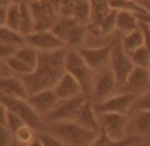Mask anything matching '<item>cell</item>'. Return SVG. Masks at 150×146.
I'll list each match as a JSON object with an SVG mask.
<instances>
[{
  "mask_svg": "<svg viewBox=\"0 0 150 146\" xmlns=\"http://www.w3.org/2000/svg\"><path fill=\"white\" fill-rule=\"evenodd\" d=\"M66 46L52 52H40L38 64L30 74L19 76L26 86L28 95L36 93L40 89L54 88V84L59 81V77L66 72L64 67V58H66Z\"/></svg>",
  "mask_w": 150,
  "mask_h": 146,
  "instance_id": "1",
  "label": "cell"
},
{
  "mask_svg": "<svg viewBox=\"0 0 150 146\" xmlns=\"http://www.w3.org/2000/svg\"><path fill=\"white\" fill-rule=\"evenodd\" d=\"M52 131L64 145H91L98 131H90L78 124L76 120H59L50 122Z\"/></svg>",
  "mask_w": 150,
  "mask_h": 146,
  "instance_id": "2",
  "label": "cell"
},
{
  "mask_svg": "<svg viewBox=\"0 0 150 146\" xmlns=\"http://www.w3.org/2000/svg\"><path fill=\"white\" fill-rule=\"evenodd\" d=\"M64 67H66V72H69L73 77H76V81L81 84L83 93L88 98H91V81H93V72L95 71L85 62V58L81 57L78 48H73V50L66 52Z\"/></svg>",
  "mask_w": 150,
  "mask_h": 146,
  "instance_id": "3",
  "label": "cell"
},
{
  "mask_svg": "<svg viewBox=\"0 0 150 146\" xmlns=\"http://www.w3.org/2000/svg\"><path fill=\"white\" fill-rule=\"evenodd\" d=\"M117 88H119V84H117L116 76L109 65L102 67V69H97L93 72V81H91V100H93V103L102 102L105 98L112 96Z\"/></svg>",
  "mask_w": 150,
  "mask_h": 146,
  "instance_id": "4",
  "label": "cell"
},
{
  "mask_svg": "<svg viewBox=\"0 0 150 146\" xmlns=\"http://www.w3.org/2000/svg\"><path fill=\"white\" fill-rule=\"evenodd\" d=\"M109 67L112 69V72H114V76H116V81H117L119 88L124 84L126 77L129 76V72H131V71H133V67H135V64L131 62L129 53L122 48V43H121L119 36H117V40H114V45H112Z\"/></svg>",
  "mask_w": 150,
  "mask_h": 146,
  "instance_id": "5",
  "label": "cell"
},
{
  "mask_svg": "<svg viewBox=\"0 0 150 146\" xmlns=\"http://www.w3.org/2000/svg\"><path fill=\"white\" fill-rule=\"evenodd\" d=\"M28 4L33 15V31H45L54 26L59 14L48 0H30Z\"/></svg>",
  "mask_w": 150,
  "mask_h": 146,
  "instance_id": "6",
  "label": "cell"
},
{
  "mask_svg": "<svg viewBox=\"0 0 150 146\" xmlns=\"http://www.w3.org/2000/svg\"><path fill=\"white\" fill-rule=\"evenodd\" d=\"M0 102L7 107V110L16 112L19 117H23V120H24L26 124H30L31 127H35V129H42V127H43L42 117L31 108V105L26 102V98L9 96V95H5V93L0 91Z\"/></svg>",
  "mask_w": 150,
  "mask_h": 146,
  "instance_id": "7",
  "label": "cell"
},
{
  "mask_svg": "<svg viewBox=\"0 0 150 146\" xmlns=\"http://www.w3.org/2000/svg\"><path fill=\"white\" fill-rule=\"evenodd\" d=\"M88 96L85 93H79L71 98H62L55 103V107L47 114L48 122H59V120H74L76 114L79 110V107L85 103Z\"/></svg>",
  "mask_w": 150,
  "mask_h": 146,
  "instance_id": "8",
  "label": "cell"
},
{
  "mask_svg": "<svg viewBox=\"0 0 150 146\" xmlns=\"http://www.w3.org/2000/svg\"><path fill=\"white\" fill-rule=\"evenodd\" d=\"M98 120H100V129L104 132H107L116 145H119L121 139L126 136L128 131V122L129 119L126 117V114H98Z\"/></svg>",
  "mask_w": 150,
  "mask_h": 146,
  "instance_id": "9",
  "label": "cell"
},
{
  "mask_svg": "<svg viewBox=\"0 0 150 146\" xmlns=\"http://www.w3.org/2000/svg\"><path fill=\"white\" fill-rule=\"evenodd\" d=\"M136 95L133 93H114L112 96L105 98L102 102L93 103L95 105V110L97 114H107V112H112V114H128L129 112V107L135 100Z\"/></svg>",
  "mask_w": 150,
  "mask_h": 146,
  "instance_id": "10",
  "label": "cell"
},
{
  "mask_svg": "<svg viewBox=\"0 0 150 146\" xmlns=\"http://www.w3.org/2000/svg\"><path fill=\"white\" fill-rule=\"evenodd\" d=\"M24 38H26V43L35 46L38 52H52V50H59V48L66 46L59 36L52 33V29L31 31L30 34H26Z\"/></svg>",
  "mask_w": 150,
  "mask_h": 146,
  "instance_id": "11",
  "label": "cell"
},
{
  "mask_svg": "<svg viewBox=\"0 0 150 146\" xmlns=\"http://www.w3.org/2000/svg\"><path fill=\"white\" fill-rule=\"evenodd\" d=\"M26 102L30 103L31 108L40 117H47V114L55 107V103L59 102V96L55 95L54 88H47V89H40L36 93L28 95Z\"/></svg>",
  "mask_w": 150,
  "mask_h": 146,
  "instance_id": "12",
  "label": "cell"
},
{
  "mask_svg": "<svg viewBox=\"0 0 150 146\" xmlns=\"http://www.w3.org/2000/svg\"><path fill=\"white\" fill-rule=\"evenodd\" d=\"M112 45L114 41H110L105 46H97V48H88V46H79L78 52L81 53V57L85 58V62L90 65L93 71L102 69L109 65L110 60V52H112Z\"/></svg>",
  "mask_w": 150,
  "mask_h": 146,
  "instance_id": "13",
  "label": "cell"
},
{
  "mask_svg": "<svg viewBox=\"0 0 150 146\" xmlns=\"http://www.w3.org/2000/svg\"><path fill=\"white\" fill-rule=\"evenodd\" d=\"M150 88V74L147 67H138L135 65L133 71L129 72V76L126 77L124 84L121 86L122 91L126 93H133V95H138V93H143L145 89Z\"/></svg>",
  "mask_w": 150,
  "mask_h": 146,
  "instance_id": "14",
  "label": "cell"
},
{
  "mask_svg": "<svg viewBox=\"0 0 150 146\" xmlns=\"http://www.w3.org/2000/svg\"><path fill=\"white\" fill-rule=\"evenodd\" d=\"M74 120L78 124H81L83 127L90 129V131H100L98 114H97V110H95V105H93V100H91V98H86L85 103L79 107Z\"/></svg>",
  "mask_w": 150,
  "mask_h": 146,
  "instance_id": "15",
  "label": "cell"
},
{
  "mask_svg": "<svg viewBox=\"0 0 150 146\" xmlns=\"http://www.w3.org/2000/svg\"><path fill=\"white\" fill-rule=\"evenodd\" d=\"M54 91L59 96V100H62V98H71V96H76V95L83 93L81 84L69 72H64L59 77V81L54 84Z\"/></svg>",
  "mask_w": 150,
  "mask_h": 146,
  "instance_id": "16",
  "label": "cell"
},
{
  "mask_svg": "<svg viewBox=\"0 0 150 146\" xmlns=\"http://www.w3.org/2000/svg\"><path fill=\"white\" fill-rule=\"evenodd\" d=\"M0 91L9 95V96H16V98H26L28 91L23 83L21 77H14V76H4L0 77Z\"/></svg>",
  "mask_w": 150,
  "mask_h": 146,
  "instance_id": "17",
  "label": "cell"
},
{
  "mask_svg": "<svg viewBox=\"0 0 150 146\" xmlns=\"http://www.w3.org/2000/svg\"><path fill=\"white\" fill-rule=\"evenodd\" d=\"M128 127H131L135 134H140L143 138H150V110L133 112L131 120L128 122Z\"/></svg>",
  "mask_w": 150,
  "mask_h": 146,
  "instance_id": "18",
  "label": "cell"
},
{
  "mask_svg": "<svg viewBox=\"0 0 150 146\" xmlns=\"http://www.w3.org/2000/svg\"><path fill=\"white\" fill-rule=\"evenodd\" d=\"M138 24H140V19L136 17L133 11H117L116 31L119 34H126V33H131V31L138 29Z\"/></svg>",
  "mask_w": 150,
  "mask_h": 146,
  "instance_id": "19",
  "label": "cell"
},
{
  "mask_svg": "<svg viewBox=\"0 0 150 146\" xmlns=\"http://www.w3.org/2000/svg\"><path fill=\"white\" fill-rule=\"evenodd\" d=\"M76 24H78V21H76L73 15H59L57 19H55V22H54V26H52V33L54 34H57L62 41H66V38H67V34H69V31L74 28ZM66 45V43H64Z\"/></svg>",
  "mask_w": 150,
  "mask_h": 146,
  "instance_id": "20",
  "label": "cell"
},
{
  "mask_svg": "<svg viewBox=\"0 0 150 146\" xmlns=\"http://www.w3.org/2000/svg\"><path fill=\"white\" fill-rule=\"evenodd\" d=\"M88 38V29L86 24H81L78 22L74 28L69 31L67 38H66V46H71V48H79V46H85V41Z\"/></svg>",
  "mask_w": 150,
  "mask_h": 146,
  "instance_id": "21",
  "label": "cell"
},
{
  "mask_svg": "<svg viewBox=\"0 0 150 146\" xmlns=\"http://www.w3.org/2000/svg\"><path fill=\"white\" fill-rule=\"evenodd\" d=\"M14 55L19 58V60H23L24 64H28L31 69H35V67H36V64H38V55H40V52H38L35 46L24 43V45H21V46L16 50Z\"/></svg>",
  "mask_w": 150,
  "mask_h": 146,
  "instance_id": "22",
  "label": "cell"
},
{
  "mask_svg": "<svg viewBox=\"0 0 150 146\" xmlns=\"http://www.w3.org/2000/svg\"><path fill=\"white\" fill-rule=\"evenodd\" d=\"M121 43H122V48L129 53L131 50H135L138 46H142L143 45V33H142V29L138 26V29L135 31H131V33H126V34H121Z\"/></svg>",
  "mask_w": 150,
  "mask_h": 146,
  "instance_id": "23",
  "label": "cell"
},
{
  "mask_svg": "<svg viewBox=\"0 0 150 146\" xmlns=\"http://www.w3.org/2000/svg\"><path fill=\"white\" fill-rule=\"evenodd\" d=\"M19 9H21V26H19V33L26 36V34H30L31 31H33V15H31L28 0H21L19 2Z\"/></svg>",
  "mask_w": 150,
  "mask_h": 146,
  "instance_id": "24",
  "label": "cell"
},
{
  "mask_svg": "<svg viewBox=\"0 0 150 146\" xmlns=\"http://www.w3.org/2000/svg\"><path fill=\"white\" fill-rule=\"evenodd\" d=\"M0 43H9V45L21 46V45L26 43V38H24V34H21L19 31L11 29L9 26H0Z\"/></svg>",
  "mask_w": 150,
  "mask_h": 146,
  "instance_id": "25",
  "label": "cell"
},
{
  "mask_svg": "<svg viewBox=\"0 0 150 146\" xmlns=\"http://www.w3.org/2000/svg\"><path fill=\"white\" fill-rule=\"evenodd\" d=\"M90 5H91L90 22H93V24H98L105 17V14L112 9L110 4H109V0H90Z\"/></svg>",
  "mask_w": 150,
  "mask_h": 146,
  "instance_id": "26",
  "label": "cell"
},
{
  "mask_svg": "<svg viewBox=\"0 0 150 146\" xmlns=\"http://www.w3.org/2000/svg\"><path fill=\"white\" fill-rule=\"evenodd\" d=\"M73 17H74L78 22H81V24H88V22H90V19H91L90 0L74 2V12H73Z\"/></svg>",
  "mask_w": 150,
  "mask_h": 146,
  "instance_id": "27",
  "label": "cell"
},
{
  "mask_svg": "<svg viewBox=\"0 0 150 146\" xmlns=\"http://www.w3.org/2000/svg\"><path fill=\"white\" fill-rule=\"evenodd\" d=\"M35 138H36L35 127H31L30 124L21 126V127L14 132V139L17 143H23V145H33V143H35Z\"/></svg>",
  "mask_w": 150,
  "mask_h": 146,
  "instance_id": "28",
  "label": "cell"
},
{
  "mask_svg": "<svg viewBox=\"0 0 150 146\" xmlns=\"http://www.w3.org/2000/svg\"><path fill=\"white\" fill-rule=\"evenodd\" d=\"M129 57H131V62H133L135 65H138V67H149L150 52L147 50L145 45H142V46H138L135 50H131V52H129Z\"/></svg>",
  "mask_w": 150,
  "mask_h": 146,
  "instance_id": "29",
  "label": "cell"
},
{
  "mask_svg": "<svg viewBox=\"0 0 150 146\" xmlns=\"http://www.w3.org/2000/svg\"><path fill=\"white\" fill-rule=\"evenodd\" d=\"M4 62H5V65L9 67V71H11V72H14V74H17V76H24V74H30L31 71H33L28 64H24L23 60H19L16 55L7 57Z\"/></svg>",
  "mask_w": 150,
  "mask_h": 146,
  "instance_id": "30",
  "label": "cell"
},
{
  "mask_svg": "<svg viewBox=\"0 0 150 146\" xmlns=\"http://www.w3.org/2000/svg\"><path fill=\"white\" fill-rule=\"evenodd\" d=\"M5 26H9L14 31H19V26H21V9H19V4H11L9 5Z\"/></svg>",
  "mask_w": 150,
  "mask_h": 146,
  "instance_id": "31",
  "label": "cell"
},
{
  "mask_svg": "<svg viewBox=\"0 0 150 146\" xmlns=\"http://www.w3.org/2000/svg\"><path fill=\"white\" fill-rule=\"evenodd\" d=\"M109 4L116 11H133V12L142 11V5L136 0H109Z\"/></svg>",
  "mask_w": 150,
  "mask_h": 146,
  "instance_id": "32",
  "label": "cell"
},
{
  "mask_svg": "<svg viewBox=\"0 0 150 146\" xmlns=\"http://www.w3.org/2000/svg\"><path fill=\"white\" fill-rule=\"evenodd\" d=\"M138 110H150V91H143L140 96H135V100L129 107V112H138Z\"/></svg>",
  "mask_w": 150,
  "mask_h": 146,
  "instance_id": "33",
  "label": "cell"
},
{
  "mask_svg": "<svg viewBox=\"0 0 150 146\" xmlns=\"http://www.w3.org/2000/svg\"><path fill=\"white\" fill-rule=\"evenodd\" d=\"M33 145H45V146H60L64 145L55 134H47V132H38L35 138Z\"/></svg>",
  "mask_w": 150,
  "mask_h": 146,
  "instance_id": "34",
  "label": "cell"
},
{
  "mask_svg": "<svg viewBox=\"0 0 150 146\" xmlns=\"http://www.w3.org/2000/svg\"><path fill=\"white\" fill-rule=\"evenodd\" d=\"M26 122L23 120V117H19L16 112H11V110H7V120H5V126H7V129L11 132H16L21 126H24Z\"/></svg>",
  "mask_w": 150,
  "mask_h": 146,
  "instance_id": "35",
  "label": "cell"
},
{
  "mask_svg": "<svg viewBox=\"0 0 150 146\" xmlns=\"http://www.w3.org/2000/svg\"><path fill=\"white\" fill-rule=\"evenodd\" d=\"M74 12V0H60L57 14L59 15H73Z\"/></svg>",
  "mask_w": 150,
  "mask_h": 146,
  "instance_id": "36",
  "label": "cell"
},
{
  "mask_svg": "<svg viewBox=\"0 0 150 146\" xmlns=\"http://www.w3.org/2000/svg\"><path fill=\"white\" fill-rule=\"evenodd\" d=\"M14 141V132L9 131L5 124H0V145H12Z\"/></svg>",
  "mask_w": 150,
  "mask_h": 146,
  "instance_id": "37",
  "label": "cell"
},
{
  "mask_svg": "<svg viewBox=\"0 0 150 146\" xmlns=\"http://www.w3.org/2000/svg\"><path fill=\"white\" fill-rule=\"evenodd\" d=\"M19 46H16V45H9V43H0V58L2 60H5L7 57H12L16 53V50H17Z\"/></svg>",
  "mask_w": 150,
  "mask_h": 146,
  "instance_id": "38",
  "label": "cell"
},
{
  "mask_svg": "<svg viewBox=\"0 0 150 146\" xmlns=\"http://www.w3.org/2000/svg\"><path fill=\"white\" fill-rule=\"evenodd\" d=\"M140 29H142V33H143V45L147 46V50L150 52V24L149 22H145V21H140Z\"/></svg>",
  "mask_w": 150,
  "mask_h": 146,
  "instance_id": "39",
  "label": "cell"
},
{
  "mask_svg": "<svg viewBox=\"0 0 150 146\" xmlns=\"http://www.w3.org/2000/svg\"><path fill=\"white\" fill-rule=\"evenodd\" d=\"M7 9H9V5L0 7V26H5V22H7Z\"/></svg>",
  "mask_w": 150,
  "mask_h": 146,
  "instance_id": "40",
  "label": "cell"
},
{
  "mask_svg": "<svg viewBox=\"0 0 150 146\" xmlns=\"http://www.w3.org/2000/svg\"><path fill=\"white\" fill-rule=\"evenodd\" d=\"M7 120V107L0 102V124H5Z\"/></svg>",
  "mask_w": 150,
  "mask_h": 146,
  "instance_id": "41",
  "label": "cell"
},
{
  "mask_svg": "<svg viewBox=\"0 0 150 146\" xmlns=\"http://www.w3.org/2000/svg\"><path fill=\"white\" fill-rule=\"evenodd\" d=\"M7 72H9V67H7L5 62L0 58V76H7Z\"/></svg>",
  "mask_w": 150,
  "mask_h": 146,
  "instance_id": "42",
  "label": "cell"
},
{
  "mask_svg": "<svg viewBox=\"0 0 150 146\" xmlns=\"http://www.w3.org/2000/svg\"><path fill=\"white\" fill-rule=\"evenodd\" d=\"M136 2H138V4L147 11V12H150V0H136Z\"/></svg>",
  "mask_w": 150,
  "mask_h": 146,
  "instance_id": "43",
  "label": "cell"
},
{
  "mask_svg": "<svg viewBox=\"0 0 150 146\" xmlns=\"http://www.w3.org/2000/svg\"><path fill=\"white\" fill-rule=\"evenodd\" d=\"M48 2H50V4H52V5H54L55 9H59V4H60V0H48Z\"/></svg>",
  "mask_w": 150,
  "mask_h": 146,
  "instance_id": "44",
  "label": "cell"
},
{
  "mask_svg": "<svg viewBox=\"0 0 150 146\" xmlns=\"http://www.w3.org/2000/svg\"><path fill=\"white\" fill-rule=\"evenodd\" d=\"M5 5H11L9 0H0V7H5Z\"/></svg>",
  "mask_w": 150,
  "mask_h": 146,
  "instance_id": "45",
  "label": "cell"
},
{
  "mask_svg": "<svg viewBox=\"0 0 150 146\" xmlns=\"http://www.w3.org/2000/svg\"><path fill=\"white\" fill-rule=\"evenodd\" d=\"M21 0H9V4H19Z\"/></svg>",
  "mask_w": 150,
  "mask_h": 146,
  "instance_id": "46",
  "label": "cell"
},
{
  "mask_svg": "<svg viewBox=\"0 0 150 146\" xmlns=\"http://www.w3.org/2000/svg\"><path fill=\"white\" fill-rule=\"evenodd\" d=\"M147 69H149V74H150V64H149V67H147Z\"/></svg>",
  "mask_w": 150,
  "mask_h": 146,
  "instance_id": "47",
  "label": "cell"
},
{
  "mask_svg": "<svg viewBox=\"0 0 150 146\" xmlns=\"http://www.w3.org/2000/svg\"><path fill=\"white\" fill-rule=\"evenodd\" d=\"M74 2H81V0H74Z\"/></svg>",
  "mask_w": 150,
  "mask_h": 146,
  "instance_id": "48",
  "label": "cell"
},
{
  "mask_svg": "<svg viewBox=\"0 0 150 146\" xmlns=\"http://www.w3.org/2000/svg\"><path fill=\"white\" fill-rule=\"evenodd\" d=\"M28 2H30V0H28Z\"/></svg>",
  "mask_w": 150,
  "mask_h": 146,
  "instance_id": "49",
  "label": "cell"
}]
</instances>
